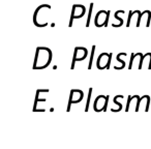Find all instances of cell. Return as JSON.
I'll use <instances>...</instances> for the list:
<instances>
[{"label": "cell", "instance_id": "6da1fadb", "mask_svg": "<svg viewBox=\"0 0 151 149\" xmlns=\"http://www.w3.org/2000/svg\"><path fill=\"white\" fill-rule=\"evenodd\" d=\"M51 60H52V53H51V51L48 48L38 47L37 50H36L33 68H45V67L48 66V64L51 62Z\"/></svg>", "mask_w": 151, "mask_h": 149}, {"label": "cell", "instance_id": "3957f363", "mask_svg": "<svg viewBox=\"0 0 151 149\" xmlns=\"http://www.w3.org/2000/svg\"><path fill=\"white\" fill-rule=\"evenodd\" d=\"M86 9H85L84 5L81 4H76L73 6V13H71V20L69 22V26H71L73 24V19H79V18L83 17V15L85 14Z\"/></svg>", "mask_w": 151, "mask_h": 149}, {"label": "cell", "instance_id": "7a4b0ae2", "mask_svg": "<svg viewBox=\"0 0 151 149\" xmlns=\"http://www.w3.org/2000/svg\"><path fill=\"white\" fill-rule=\"evenodd\" d=\"M111 54H107V53H103L99 55V59H97V68L104 69L109 67L110 62H111Z\"/></svg>", "mask_w": 151, "mask_h": 149}, {"label": "cell", "instance_id": "5b68a950", "mask_svg": "<svg viewBox=\"0 0 151 149\" xmlns=\"http://www.w3.org/2000/svg\"><path fill=\"white\" fill-rule=\"evenodd\" d=\"M108 99H109V96H97V99H95L94 103V110L96 112L99 111H105L106 108H107V104H108Z\"/></svg>", "mask_w": 151, "mask_h": 149}, {"label": "cell", "instance_id": "8992f818", "mask_svg": "<svg viewBox=\"0 0 151 149\" xmlns=\"http://www.w3.org/2000/svg\"><path fill=\"white\" fill-rule=\"evenodd\" d=\"M87 57V50L82 47H78V48L75 49V54H73V65H75L76 61H81L83 59H85Z\"/></svg>", "mask_w": 151, "mask_h": 149}, {"label": "cell", "instance_id": "277c9868", "mask_svg": "<svg viewBox=\"0 0 151 149\" xmlns=\"http://www.w3.org/2000/svg\"><path fill=\"white\" fill-rule=\"evenodd\" d=\"M109 16H110V12H105V11L99 12L96 15V17H95V25H96L97 27L105 26L108 22Z\"/></svg>", "mask_w": 151, "mask_h": 149}, {"label": "cell", "instance_id": "52a82bcc", "mask_svg": "<svg viewBox=\"0 0 151 149\" xmlns=\"http://www.w3.org/2000/svg\"><path fill=\"white\" fill-rule=\"evenodd\" d=\"M83 99V92L79 89H73L71 90L70 92V97H69V103H68V109L69 110V107H70L71 104H76V103H79L81 101V99Z\"/></svg>", "mask_w": 151, "mask_h": 149}]
</instances>
